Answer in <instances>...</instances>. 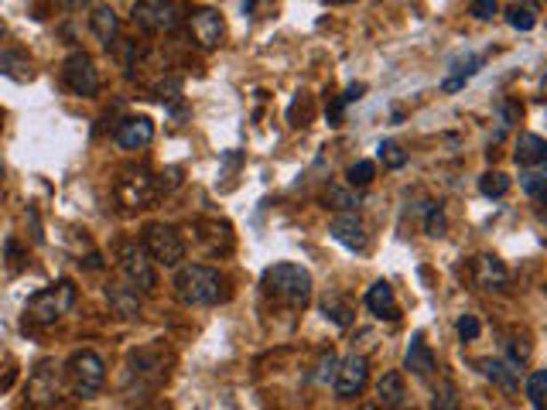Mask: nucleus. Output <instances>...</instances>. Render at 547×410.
I'll use <instances>...</instances> for the list:
<instances>
[{"instance_id": "1", "label": "nucleus", "mask_w": 547, "mask_h": 410, "mask_svg": "<svg viewBox=\"0 0 547 410\" xmlns=\"http://www.w3.org/2000/svg\"><path fill=\"white\" fill-rule=\"evenodd\" d=\"M263 291L287 308H305L311 301V274L298 263H274L263 270Z\"/></svg>"}, {"instance_id": "2", "label": "nucleus", "mask_w": 547, "mask_h": 410, "mask_svg": "<svg viewBox=\"0 0 547 410\" xmlns=\"http://www.w3.org/2000/svg\"><path fill=\"white\" fill-rule=\"evenodd\" d=\"M175 294L181 304L189 308H202V304H216L222 301V277L213 267H202V263H189L181 267L175 277Z\"/></svg>"}, {"instance_id": "3", "label": "nucleus", "mask_w": 547, "mask_h": 410, "mask_svg": "<svg viewBox=\"0 0 547 410\" xmlns=\"http://www.w3.org/2000/svg\"><path fill=\"white\" fill-rule=\"evenodd\" d=\"M72 304H76V284L59 281L52 284V287H44V291H38V294H31L24 315L35 325H55L62 315L72 311Z\"/></svg>"}, {"instance_id": "4", "label": "nucleus", "mask_w": 547, "mask_h": 410, "mask_svg": "<svg viewBox=\"0 0 547 410\" xmlns=\"http://www.w3.org/2000/svg\"><path fill=\"white\" fill-rule=\"evenodd\" d=\"M66 373H68V383L76 390V397H96L103 383H107V363L96 356V352H89V349H79V352H72L66 363Z\"/></svg>"}, {"instance_id": "5", "label": "nucleus", "mask_w": 547, "mask_h": 410, "mask_svg": "<svg viewBox=\"0 0 547 410\" xmlns=\"http://www.w3.org/2000/svg\"><path fill=\"white\" fill-rule=\"evenodd\" d=\"M144 250L157 267H178L185 260V239L178 237V229L165 222H151L144 229Z\"/></svg>"}, {"instance_id": "6", "label": "nucleus", "mask_w": 547, "mask_h": 410, "mask_svg": "<svg viewBox=\"0 0 547 410\" xmlns=\"http://www.w3.org/2000/svg\"><path fill=\"white\" fill-rule=\"evenodd\" d=\"M131 18L148 35H161V31H175L181 21V11H178L175 0H137L131 7Z\"/></svg>"}, {"instance_id": "7", "label": "nucleus", "mask_w": 547, "mask_h": 410, "mask_svg": "<svg viewBox=\"0 0 547 410\" xmlns=\"http://www.w3.org/2000/svg\"><path fill=\"white\" fill-rule=\"evenodd\" d=\"M154 260L148 257V250L144 246H137V243H124L120 246V274H124V281L131 284L133 291H154L157 287V277H154Z\"/></svg>"}, {"instance_id": "8", "label": "nucleus", "mask_w": 547, "mask_h": 410, "mask_svg": "<svg viewBox=\"0 0 547 410\" xmlns=\"http://www.w3.org/2000/svg\"><path fill=\"white\" fill-rule=\"evenodd\" d=\"M62 79H66V86L76 92V96H96L100 92V72H96V65L89 59L86 52H72L62 65Z\"/></svg>"}, {"instance_id": "9", "label": "nucleus", "mask_w": 547, "mask_h": 410, "mask_svg": "<svg viewBox=\"0 0 547 410\" xmlns=\"http://www.w3.org/2000/svg\"><path fill=\"white\" fill-rule=\"evenodd\" d=\"M335 397L339 400H352V397H359L363 387H366V380H370V366H366V356H346L339 366H335Z\"/></svg>"}, {"instance_id": "10", "label": "nucleus", "mask_w": 547, "mask_h": 410, "mask_svg": "<svg viewBox=\"0 0 547 410\" xmlns=\"http://www.w3.org/2000/svg\"><path fill=\"white\" fill-rule=\"evenodd\" d=\"M117 195L124 205H148L154 195H157V181L151 178L148 168H131L124 172V178L117 181Z\"/></svg>"}, {"instance_id": "11", "label": "nucleus", "mask_w": 547, "mask_h": 410, "mask_svg": "<svg viewBox=\"0 0 547 410\" xmlns=\"http://www.w3.org/2000/svg\"><path fill=\"white\" fill-rule=\"evenodd\" d=\"M189 28H192V38L198 42V48H205V52H213V48L222 42V31H226L222 14H219V11H209V7L196 11V14L189 18Z\"/></svg>"}, {"instance_id": "12", "label": "nucleus", "mask_w": 547, "mask_h": 410, "mask_svg": "<svg viewBox=\"0 0 547 410\" xmlns=\"http://www.w3.org/2000/svg\"><path fill=\"white\" fill-rule=\"evenodd\" d=\"M328 233H332V239L335 243H342L346 250H366V233H363V222L356 219V213L352 209H346V213H339V216L328 222Z\"/></svg>"}, {"instance_id": "13", "label": "nucleus", "mask_w": 547, "mask_h": 410, "mask_svg": "<svg viewBox=\"0 0 547 410\" xmlns=\"http://www.w3.org/2000/svg\"><path fill=\"white\" fill-rule=\"evenodd\" d=\"M131 376H137V380H151V387H157V383L168 376L161 349H141V352H133L131 363H127V380H131Z\"/></svg>"}, {"instance_id": "14", "label": "nucleus", "mask_w": 547, "mask_h": 410, "mask_svg": "<svg viewBox=\"0 0 547 410\" xmlns=\"http://www.w3.org/2000/svg\"><path fill=\"white\" fill-rule=\"evenodd\" d=\"M154 141V124L148 117H127L120 127H117V144L127 148V151H141Z\"/></svg>"}, {"instance_id": "15", "label": "nucleus", "mask_w": 547, "mask_h": 410, "mask_svg": "<svg viewBox=\"0 0 547 410\" xmlns=\"http://www.w3.org/2000/svg\"><path fill=\"white\" fill-rule=\"evenodd\" d=\"M404 369H407V373H414L417 380H428V376L435 373V352L428 349V342H424V335H421V332H414V339H411V346H407Z\"/></svg>"}, {"instance_id": "16", "label": "nucleus", "mask_w": 547, "mask_h": 410, "mask_svg": "<svg viewBox=\"0 0 547 410\" xmlns=\"http://www.w3.org/2000/svg\"><path fill=\"white\" fill-rule=\"evenodd\" d=\"M366 308H370L376 318H390L397 322L400 318V308H397V298H394V287L387 281H376L366 291Z\"/></svg>"}, {"instance_id": "17", "label": "nucleus", "mask_w": 547, "mask_h": 410, "mask_svg": "<svg viewBox=\"0 0 547 410\" xmlns=\"http://www.w3.org/2000/svg\"><path fill=\"white\" fill-rule=\"evenodd\" d=\"M107 301H109V308H113V315H120V318H137V315H141V294H137L127 281L109 284Z\"/></svg>"}, {"instance_id": "18", "label": "nucleus", "mask_w": 547, "mask_h": 410, "mask_svg": "<svg viewBox=\"0 0 547 410\" xmlns=\"http://www.w3.org/2000/svg\"><path fill=\"white\" fill-rule=\"evenodd\" d=\"M89 28H93V35H96V42L100 44H113L120 38V18H117V11L107 7V4H100L93 14H89Z\"/></svg>"}, {"instance_id": "19", "label": "nucleus", "mask_w": 547, "mask_h": 410, "mask_svg": "<svg viewBox=\"0 0 547 410\" xmlns=\"http://www.w3.org/2000/svg\"><path fill=\"white\" fill-rule=\"evenodd\" d=\"M513 161L520 168H537L547 161V141L537 137V133H520L517 137V151H513Z\"/></svg>"}, {"instance_id": "20", "label": "nucleus", "mask_w": 547, "mask_h": 410, "mask_svg": "<svg viewBox=\"0 0 547 410\" xmlns=\"http://www.w3.org/2000/svg\"><path fill=\"white\" fill-rule=\"evenodd\" d=\"M376 397H380V404H383V407H404V404H407L404 376H400L397 369L383 373V376H380V383H376Z\"/></svg>"}, {"instance_id": "21", "label": "nucleus", "mask_w": 547, "mask_h": 410, "mask_svg": "<svg viewBox=\"0 0 547 410\" xmlns=\"http://www.w3.org/2000/svg\"><path fill=\"white\" fill-rule=\"evenodd\" d=\"M482 62H486L482 55H469L465 62H455V65H452L455 72H452V76H445V83H441V89H445V92H459V89L465 86V83H469V79H472L476 72H479Z\"/></svg>"}, {"instance_id": "22", "label": "nucleus", "mask_w": 547, "mask_h": 410, "mask_svg": "<svg viewBox=\"0 0 547 410\" xmlns=\"http://www.w3.org/2000/svg\"><path fill=\"white\" fill-rule=\"evenodd\" d=\"M496 387H503V390H517L520 387V369L513 366V363H500V359H489L486 363V369H482Z\"/></svg>"}, {"instance_id": "23", "label": "nucleus", "mask_w": 547, "mask_h": 410, "mask_svg": "<svg viewBox=\"0 0 547 410\" xmlns=\"http://www.w3.org/2000/svg\"><path fill=\"white\" fill-rule=\"evenodd\" d=\"M0 72L4 76H11V79H18V83H24V79H31V62L24 59L21 52H0Z\"/></svg>"}, {"instance_id": "24", "label": "nucleus", "mask_w": 547, "mask_h": 410, "mask_svg": "<svg viewBox=\"0 0 547 410\" xmlns=\"http://www.w3.org/2000/svg\"><path fill=\"white\" fill-rule=\"evenodd\" d=\"M322 311H326V318H332L339 328H350L352 325V308L342 301L339 294H326V298H322Z\"/></svg>"}, {"instance_id": "25", "label": "nucleus", "mask_w": 547, "mask_h": 410, "mask_svg": "<svg viewBox=\"0 0 547 410\" xmlns=\"http://www.w3.org/2000/svg\"><path fill=\"white\" fill-rule=\"evenodd\" d=\"M520 189H524L530 198H537V202H544L547 195V174L541 172V165L534 168V172H520Z\"/></svg>"}, {"instance_id": "26", "label": "nucleus", "mask_w": 547, "mask_h": 410, "mask_svg": "<svg viewBox=\"0 0 547 410\" xmlns=\"http://www.w3.org/2000/svg\"><path fill=\"white\" fill-rule=\"evenodd\" d=\"M479 192L486 195V198H503V195L510 192V178H506L503 172H486L479 178Z\"/></svg>"}, {"instance_id": "27", "label": "nucleus", "mask_w": 547, "mask_h": 410, "mask_svg": "<svg viewBox=\"0 0 547 410\" xmlns=\"http://www.w3.org/2000/svg\"><path fill=\"white\" fill-rule=\"evenodd\" d=\"M376 154H380V161L387 165V168H404L407 165V151L397 144V141H380V148H376Z\"/></svg>"}, {"instance_id": "28", "label": "nucleus", "mask_w": 547, "mask_h": 410, "mask_svg": "<svg viewBox=\"0 0 547 410\" xmlns=\"http://www.w3.org/2000/svg\"><path fill=\"white\" fill-rule=\"evenodd\" d=\"M544 393H547V369H537L527 380V400H530V407H544Z\"/></svg>"}, {"instance_id": "29", "label": "nucleus", "mask_w": 547, "mask_h": 410, "mask_svg": "<svg viewBox=\"0 0 547 410\" xmlns=\"http://www.w3.org/2000/svg\"><path fill=\"white\" fill-rule=\"evenodd\" d=\"M479 270H482V284H486V287H500V284H506V270L496 257H482Z\"/></svg>"}, {"instance_id": "30", "label": "nucleus", "mask_w": 547, "mask_h": 410, "mask_svg": "<svg viewBox=\"0 0 547 410\" xmlns=\"http://www.w3.org/2000/svg\"><path fill=\"white\" fill-rule=\"evenodd\" d=\"M373 174H376L373 161H356V165H350V172H346V181H350L352 189H366L373 181Z\"/></svg>"}, {"instance_id": "31", "label": "nucleus", "mask_w": 547, "mask_h": 410, "mask_svg": "<svg viewBox=\"0 0 547 410\" xmlns=\"http://www.w3.org/2000/svg\"><path fill=\"white\" fill-rule=\"evenodd\" d=\"M326 202L332 205V209H342V213L359 205V198H356L352 192H346V189H339V185H328V189H326Z\"/></svg>"}, {"instance_id": "32", "label": "nucleus", "mask_w": 547, "mask_h": 410, "mask_svg": "<svg viewBox=\"0 0 547 410\" xmlns=\"http://www.w3.org/2000/svg\"><path fill=\"white\" fill-rule=\"evenodd\" d=\"M431 407L435 410H455L459 407V390L452 387V383H441L435 390V400H431Z\"/></svg>"}, {"instance_id": "33", "label": "nucleus", "mask_w": 547, "mask_h": 410, "mask_svg": "<svg viewBox=\"0 0 547 410\" xmlns=\"http://www.w3.org/2000/svg\"><path fill=\"white\" fill-rule=\"evenodd\" d=\"M506 21L513 24L517 31H530V28L537 24V18H534L530 7H510V11H506Z\"/></svg>"}, {"instance_id": "34", "label": "nucleus", "mask_w": 547, "mask_h": 410, "mask_svg": "<svg viewBox=\"0 0 547 410\" xmlns=\"http://www.w3.org/2000/svg\"><path fill=\"white\" fill-rule=\"evenodd\" d=\"M445 226H448V222H445L441 205H431V209H428V219H424V233L438 239V237H445Z\"/></svg>"}, {"instance_id": "35", "label": "nucleus", "mask_w": 547, "mask_h": 410, "mask_svg": "<svg viewBox=\"0 0 547 410\" xmlns=\"http://www.w3.org/2000/svg\"><path fill=\"white\" fill-rule=\"evenodd\" d=\"M455 328H459L462 342H472V339H479V318H476V315H462Z\"/></svg>"}, {"instance_id": "36", "label": "nucleus", "mask_w": 547, "mask_h": 410, "mask_svg": "<svg viewBox=\"0 0 547 410\" xmlns=\"http://www.w3.org/2000/svg\"><path fill=\"white\" fill-rule=\"evenodd\" d=\"M469 4H472V14L482 18V21H489V18H496V14H500L496 0H469Z\"/></svg>"}, {"instance_id": "37", "label": "nucleus", "mask_w": 547, "mask_h": 410, "mask_svg": "<svg viewBox=\"0 0 547 410\" xmlns=\"http://www.w3.org/2000/svg\"><path fill=\"white\" fill-rule=\"evenodd\" d=\"M59 7H66V11H83V7H93V4H103V0H55Z\"/></svg>"}, {"instance_id": "38", "label": "nucleus", "mask_w": 547, "mask_h": 410, "mask_svg": "<svg viewBox=\"0 0 547 410\" xmlns=\"http://www.w3.org/2000/svg\"><path fill=\"white\" fill-rule=\"evenodd\" d=\"M527 356H530V349L527 346H510V359H513V366L527 363Z\"/></svg>"}, {"instance_id": "39", "label": "nucleus", "mask_w": 547, "mask_h": 410, "mask_svg": "<svg viewBox=\"0 0 547 410\" xmlns=\"http://www.w3.org/2000/svg\"><path fill=\"white\" fill-rule=\"evenodd\" d=\"M517 117H520V107L506 103V107H503V127H510V124H517Z\"/></svg>"}, {"instance_id": "40", "label": "nucleus", "mask_w": 547, "mask_h": 410, "mask_svg": "<svg viewBox=\"0 0 547 410\" xmlns=\"http://www.w3.org/2000/svg\"><path fill=\"white\" fill-rule=\"evenodd\" d=\"M328 4H352V0H328Z\"/></svg>"}, {"instance_id": "41", "label": "nucleus", "mask_w": 547, "mask_h": 410, "mask_svg": "<svg viewBox=\"0 0 547 410\" xmlns=\"http://www.w3.org/2000/svg\"><path fill=\"white\" fill-rule=\"evenodd\" d=\"M0 178H4V165H0Z\"/></svg>"}, {"instance_id": "42", "label": "nucleus", "mask_w": 547, "mask_h": 410, "mask_svg": "<svg viewBox=\"0 0 547 410\" xmlns=\"http://www.w3.org/2000/svg\"><path fill=\"white\" fill-rule=\"evenodd\" d=\"M0 127H4V117H0Z\"/></svg>"}, {"instance_id": "43", "label": "nucleus", "mask_w": 547, "mask_h": 410, "mask_svg": "<svg viewBox=\"0 0 547 410\" xmlns=\"http://www.w3.org/2000/svg\"><path fill=\"white\" fill-rule=\"evenodd\" d=\"M527 4H530V0H527Z\"/></svg>"}]
</instances>
